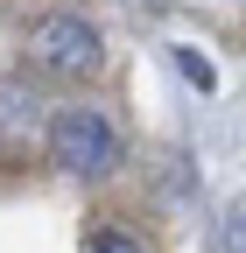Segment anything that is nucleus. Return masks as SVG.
<instances>
[{"label":"nucleus","mask_w":246,"mask_h":253,"mask_svg":"<svg viewBox=\"0 0 246 253\" xmlns=\"http://www.w3.org/2000/svg\"><path fill=\"white\" fill-rule=\"evenodd\" d=\"M84 253H148V246H141L134 232H113V225H106V232H91V246H84Z\"/></svg>","instance_id":"3"},{"label":"nucleus","mask_w":246,"mask_h":253,"mask_svg":"<svg viewBox=\"0 0 246 253\" xmlns=\"http://www.w3.org/2000/svg\"><path fill=\"white\" fill-rule=\"evenodd\" d=\"M49 162L64 169V176H84V183H99L113 162H120V134H113V120L99 106H64L49 120Z\"/></svg>","instance_id":"1"},{"label":"nucleus","mask_w":246,"mask_h":253,"mask_svg":"<svg viewBox=\"0 0 246 253\" xmlns=\"http://www.w3.org/2000/svg\"><path fill=\"white\" fill-rule=\"evenodd\" d=\"M21 56H28V71H42V78H91L99 71V28L78 21V14H42L21 36Z\"/></svg>","instance_id":"2"}]
</instances>
